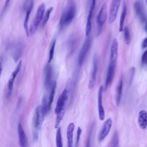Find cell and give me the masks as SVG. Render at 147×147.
I'll return each instance as SVG.
<instances>
[{"instance_id":"obj_13","label":"cell","mask_w":147,"mask_h":147,"mask_svg":"<svg viewBox=\"0 0 147 147\" xmlns=\"http://www.w3.org/2000/svg\"><path fill=\"white\" fill-rule=\"evenodd\" d=\"M112 123H113V121L111 118H109L105 122L101 129V130L99 133V135L98 137L99 141L100 142L102 141L106 138V137L108 135V134L110 131V129L112 126Z\"/></svg>"},{"instance_id":"obj_34","label":"cell","mask_w":147,"mask_h":147,"mask_svg":"<svg viewBox=\"0 0 147 147\" xmlns=\"http://www.w3.org/2000/svg\"><path fill=\"white\" fill-rule=\"evenodd\" d=\"M141 46H142V48H145L147 47V37L143 40Z\"/></svg>"},{"instance_id":"obj_11","label":"cell","mask_w":147,"mask_h":147,"mask_svg":"<svg viewBox=\"0 0 147 147\" xmlns=\"http://www.w3.org/2000/svg\"><path fill=\"white\" fill-rule=\"evenodd\" d=\"M103 92V86H100L98 92V115L100 121H103L105 119V109L102 104V96Z\"/></svg>"},{"instance_id":"obj_29","label":"cell","mask_w":147,"mask_h":147,"mask_svg":"<svg viewBox=\"0 0 147 147\" xmlns=\"http://www.w3.org/2000/svg\"><path fill=\"white\" fill-rule=\"evenodd\" d=\"M64 113H65V111H63L56 114V121H55V128H57L59 126V124L60 123L61 120L63 118Z\"/></svg>"},{"instance_id":"obj_35","label":"cell","mask_w":147,"mask_h":147,"mask_svg":"<svg viewBox=\"0 0 147 147\" xmlns=\"http://www.w3.org/2000/svg\"><path fill=\"white\" fill-rule=\"evenodd\" d=\"M10 1V0H6L5 3V5H4V7H3V11H4V10H5L6 9V8L7 7Z\"/></svg>"},{"instance_id":"obj_17","label":"cell","mask_w":147,"mask_h":147,"mask_svg":"<svg viewBox=\"0 0 147 147\" xmlns=\"http://www.w3.org/2000/svg\"><path fill=\"white\" fill-rule=\"evenodd\" d=\"M118 42L116 38H114L112 41L110 49V62L117 63L118 57Z\"/></svg>"},{"instance_id":"obj_23","label":"cell","mask_w":147,"mask_h":147,"mask_svg":"<svg viewBox=\"0 0 147 147\" xmlns=\"http://www.w3.org/2000/svg\"><path fill=\"white\" fill-rule=\"evenodd\" d=\"M127 14V5L125 2H123V8H122V13L120 17V20H119V31L122 32L123 29V25H124V22L126 18Z\"/></svg>"},{"instance_id":"obj_20","label":"cell","mask_w":147,"mask_h":147,"mask_svg":"<svg viewBox=\"0 0 147 147\" xmlns=\"http://www.w3.org/2000/svg\"><path fill=\"white\" fill-rule=\"evenodd\" d=\"M138 124L140 128L145 129L147 127V112L142 110L138 113Z\"/></svg>"},{"instance_id":"obj_15","label":"cell","mask_w":147,"mask_h":147,"mask_svg":"<svg viewBox=\"0 0 147 147\" xmlns=\"http://www.w3.org/2000/svg\"><path fill=\"white\" fill-rule=\"evenodd\" d=\"M134 8L135 12L141 22L146 21V16L142 3L140 1L135 2L134 4Z\"/></svg>"},{"instance_id":"obj_16","label":"cell","mask_w":147,"mask_h":147,"mask_svg":"<svg viewBox=\"0 0 147 147\" xmlns=\"http://www.w3.org/2000/svg\"><path fill=\"white\" fill-rule=\"evenodd\" d=\"M106 18H107V9H106V5L105 4L102 6L96 17L97 24L99 28H101L102 27V26L104 25L106 20Z\"/></svg>"},{"instance_id":"obj_31","label":"cell","mask_w":147,"mask_h":147,"mask_svg":"<svg viewBox=\"0 0 147 147\" xmlns=\"http://www.w3.org/2000/svg\"><path fill=\"white\" fill-rule=\"evenodd\" d=\"M141 63L144 65H147V49L143 53L141 57Z\"/></svg>"},{"instance_id":"obj_6","label":"cell","mask_w":147,"mask_h":147,"mask_svg":"<svg viewBox=\"0 0 147 147\" xmlns=\"http://www.w3.org/2000/svg\"><path fill=\"white\" fill-rule=\"evenodd\" d=\"M68 97V90L66 88H65L60 96L59 97L56 106L55 108V114H57L58 113L63 111H65V105L67 101Z\"/></svg>"},{"instance_id":"obj_22","label":"cell","mask_w":147,"mask_h":147,"mask_svg":"<svg viewBox=\"0 0 147 147\" xmlns=\"http://www.w3.org/2000/svg\"><path fill=\"white\" fill-rule=\"evenodd\" d=\"M122 89H123V79L121 78L119 81V83L116 88V103L117 105H119L121 102V99L122 95Z\"/></svg>"},{"instance_id":"obj_8","label":"cell","mask_w":147,"mask_h":147,"mask_svg":"<svg viewBox=\"0 0 147 147\" xmlns=\"http://www.w3.org/2000/svg\"><path fill=\"white\" fill-rule=\"evenodd\" d=\"M96 0H91V3L90 5V9L88 11V14L87 19V23H86V36H88L90 35V33L91 30L92 28V19L93 13L94 11V9L95 7Z\"/></svg>"},{"instance_id":"obj_7","label":"cell","mask_w":147,"mask_h":147,"mask_svg":"<svg viewBox=\"0 0 147 147\" xmlns=\"http://www.w3.org/2000/svg\"><path fill=\"white\" fill-rule=\"evenodd\" d=\"M90 42H91L90 38L89 36H87V38H86V40L82 47V48L79 52V53L78 63L79 65H82L84 61V59L86 58L87 53L90 48Z\"/></svg>"},{"instance_id":"obj_1","label":"cell","mask_w":147,"mask_h":147,"mask_svg":"<svg viewBox=\"0 0 147 147\" xmlns=\"http://www.w3.org/2000/svg\"><path fill=\"white\" fill-rule=\"evenodd\" d=\"M76 12L75 4L73 0H69L67 6L63 11L61 16L59 26L61 29L68 26L74 19Z\"/></svg>"},{"instance_id":"obj_19","label":"cell","mask_w":147,"mask_h":147,"mask_svg":"<svg viewBox=\"0 0 147 147\" xmlns=\"http://www.w3.org/2000/svg\"><path fill=\"white\" fill-rule=\"evenodd\" d=\"M17 130H18V138H19L20 145L21 146H27L26 136L25 133L24 131V130L23 129V127H22L21 122H19L18 123Z\"/></svg>"},{"instance_id":"obj_37","label":"cell","mask_w":147,"mask_h":147,"mask_svg":"<svg viewBox=\"0 0 147 147\" xmlns=\"http://www.w3.org/2000/svg\"><path fill=\"white\" fill-rule=\"evenodd\" d=\"M145 3H146V4L147 5V0H145Z\"/></svg>"},{"instance_id":"obj_24","label":"cell","mask_w":147,"mask_h":147,"mask_svg":"<svg viewBox=\"0 0 147 147\" xmlns=\"http://www.w3.org/2000/svg\"><path fill=\"white\" fill-rule=\"evenodd\" d=\"M56 87V82L55 81H53L51 85V87L49 88L50 94H49V96L48 98V107H49V110L51 108L52 103L53 100V98H54V96H55V94Z\"/></svg>"},{"instance_id":"obj_25","label":"cell","mask_w":147,"mask_h":147,"mask_svg":"<svg viewBox=\"0 0 147 147\" xmlns=\"http://www.w3.org/2000/svg\"><path fill=\"white\" fill-rule=\"evenodd\" d=\"M56 144L57 147H62L63 146L61 128L59 126H58L57 127L56 135Z\"/></svg>"},{"instance_id":"obj_10","label":"cell","mask_w":147,"mask_h":147,"mask_svg":"<svg viewBox=\"0 0 147 147\" xmlns=\"http://www.w3.org/2000/svg\"><path fill=\"white\" fill-rule=\"evenodd\" d=\"M121 0H113L110 6V15H109V24H112L117 18V13L120 6Z\"/></svg>"},{"instance_id":"obj_32","label":"cell","mask_w":147,"mask_h":147,"mask_svg":"<svg viewBox=\"0 0 147 147\" xmlns=\"http://www.w3.org/2000/svg\"><path fill=\"white\" fill-rule=\"evenodd\" d=\"M82 129L80 127H78V130H77V135H76V146H77L78 145L79 140H80V135L82 133Z\"/></svg>"},{"instance_id":"obj_5","label":"cell","mask_w":147,"mask_h":147,"mask_svg":"<svg viewBox=\"0 0 147 147\" xmlns=\"http://www.w3.org/2000/svg\"><path fill=\"white\" fill-rule=\"evenodd\" d=\"M21 65H22V61H20L18 64H17L15 70L12 72V74H11V75L9 78V79L8 80L7 84V92H6V95H7V98L10 96V95L13 92L14 82V80L16 79L17 75L20 71Z\"/></svg>"},{"instance_id":"obj_21","label":"cell","mask_w":147,"mask_h":147,"mask_svg":"<svg viewBox=\"0 0 147 147\" xmlns=\"http://www.w3.org/2000/svg\"><path fill=\"white\" fill-rule=\"evenodd\" d=\"M75 128V125L73 122L70 123L67 127V144L68 147H72L73 145V136Z\"/></svg>"},{"instance_id":"obj_27","label":"cell","mask_w":147,"mask_h":147,"mask_svg":"<svg viewBox=\"0 0 147 147\" xmlns=\"http://www.w3.org/2000/svg\"><path fill=\"white\" fill-rule=\"evenodd\" d=\"M53 10V7H49L47 11H46V13L45 14L44 16H43V18H42V26H44L47 23L49 18V17H50V15H51V13L52 12Z\"/></svg>"},{"instance_id":"obj_14","label":"cell","mask_w":147,"mask_h":147,"mask_svg":"<svg viewBox=\"0 0 147 147\" xmlns=\"http://www.w3.org/2000/svg\"><path fill=\"white\" fill-rule=\"evenodd\" d=\"M52 68L49 63L48 64L45 66L44 68V86L46 88L49 89L52 83Z\"/></svg>"},{"instance_id":"obj_9","label":"cell","mask_w":147,"mask_h":147,"mask_svg":"<svg viewBox=\"0 0 147 147\" xmlns=\"http://www.w3.org/2000/svg\"><path fill=\"white\" fill-rule=\"evenodd\" d=\"M97 69H98V57L96 55H95V56H94L91 76H90V79L89 80L88 86V88L90 89L92 88L95 85V83L96 82V78Z\"/></svg>"},{"instance_id":"obj_2","label":"cell","mask_w":147,"mask_h":147,"mask_svg":"<svg viewBox=\"0 0 147 147\" xmlns=\"http://www.w3.org/2000/svg\"><path fill=\"white\" fill-rule=\"evenodd\" d=\"M46 114L42 111L41 106H38L35 110L33 117V137L34 140H37L38 137V130L41 129Z\"/></svg>"},{"instance_id":"obj_28","label":"cell","mask_w":147,"mask_h":147,"mask_svg":"<svg viewBox=\"0 0 147 147\" xmlns=\"http://www.w3.org/2000/svg\"><path fill=\"white\" fill-rule=\"evenodd\" d=\"M55 45H56V40H53V42H52L51 48H50V50H49V57H48V63H50L51 61H52V60L53 58Z\"/></svg>"},{"instance_id":"obj_33","label":"cell","mask_w":147,"mask_h":147,"mask_svg":"<svg viewBox=\"0 0 147 147\" xmlns=\"http://www.w3.org/2000/svg\"><path fill=\"white\" fill-rule=\"evenodd\" d=\"M3 56H2V55H0V78H1V74H2V68H3Z\"/></svg>"},{"instance_id":"obj_12","label":"cell","mask_w":147,"mask_h":147,"mask_svg":"<svg viewBox=\"0 0 147 147\" xmlns=\"http://www.w3.org/2000/svg\"><path fill=\"white\" fill-rule=\"evenodd\" d=\"M115 67H116V63L115 62H110L107 72V75H106V80H105V88L106 89L111 84L114 75H115Z\"/></svg>"},{"instance_id":"obj_36","label":"cell","mask_w":147,"mask_h":147,"mask_svg":"<svg viewBox=\"0 0 147 147\" xmlns=\"http://www.w3.org/2000/svg\"><path fill=\"white\" fill-rule=\"evenodd\" d=\"M145 30L146 32L147 33V21H146V23H145Z\"/></svg>"},{"instance_id":"obj_3","label":"cell","mask_w":147,"mask_h":147,"mask_svg":"<svg viewBox=\"0 0 147 147\" xmlns=\"http://www.w3.org/2000/svg\"><path fill=\"white\" fill-rule=\"evenodd\" d=\"M44 11H45V5L44 3H41L38 6L36 14L34 18L33 21L30 25V27L29 29V33L32 34H33L35 33L40 24L41 23L42 20Z\"/></svg>"},{"instance_id":"obj_18","label":"cell","mask_w":147,"mask_h":147,"mask_svg":"<svg viewBox=\"0 0 147 147\" xmlns=\"http://www.w3.org/2000/svg\"><path fill=\"white\" fill-rule=\"evenodd\" d=\"M23 49L24 47L21 42L18 41L15 44L13 52V57L15 62H17L21 57L23 52Z\"/></svg>"},{"instance_id":"obj_30","label":"cell","mask_w":147,"mask_h":147,"mask_svg":"<svg viewBox=\"0 0 147 147\" xmlns=\"http://www.w3.org/2000/svg\"><path fill=\"white\" fill-rule=\"evenodd\" d=\"M119 143V138H118V134L117 132H115L113 137V140L111 142V145L113 146H118Z\"/></svg>"},{"instance_id":"obj_4","label":"cell","mask_w":147,"mask_h":147,"mask_svg":"<svg viewBox=\"0 0 147 147\" xmlns=\"http://www.w3.org/2000/svg\"><path fill=\"white\" fill-rule=\"evenodd\" d=\"M34 6V0H25L24 3V10L25 11V17L24 22V26L26 34L28 36H29V30L28 29V21L29 20L31 11Z\"/></svg>"},{"instance_id":"obj_26","label":"cell","mask_w":147,"mask_h":147,"mask_svg":"<svg viewBox=\"0 0 147 147\" xmlns=\"http://www.w3.org/2000/svg\"><path fill=\"white\" fill-rule=\"evenodd\" d=\"M123 30L125 41L127 44H129L131 41V35H130L129 28L127 26H125Z\"/></svg>"}]
</instances>
